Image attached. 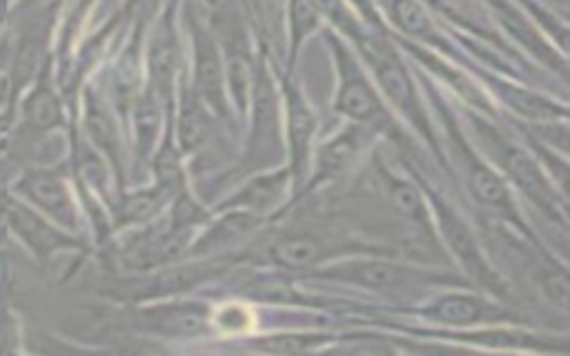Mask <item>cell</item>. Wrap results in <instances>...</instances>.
I'll use <instances>...</instances> for the list:
<instances>
[{
	"label": "cell",
	"instance_id": "obj_2",
	"mask_svg": "<svg viewBox=\"0 0 570 356\" xmlns=\"http://www.w3.org/2000/svg\"><path fill=\"white\" fill-rule=\"evenodd\" d=\"M312 276L361 287L367 291H385V294L454 283V276H445L428 267H414V265L399 263L394 258L376 256V254L356 256L330 267H321Z\"/></svg>",
	"mask_w": 570,
	"mask_h": 356
},
{
	"label": "cell",
	"instance_id": "obj_21",
	"mask_svg": "<svg viewBox=\"0 0 570 356\" xmlns=\"http://www.w3.org/2000/svg\"><path fill=\"white\" fill-rule=\"evenodd\" d=\"M321 9L314 0H287V27H289V62L287 71L292 73V65L298 58L301 47L305 40L318 29L321 24Z\"/></svg>",
	"mask_w": 570,
	"mask_h": 356
},
{
	"label": "cell",
	"instance_id": "obj_34",
	"mask_svg": "<svg viewBox=\"0 0 570 356\" xmlns=\"http://www.w3.org/2000/svg\"><path fill=\"white\" fill-rule=\"evenodd\" d=\"M129 4L136 9H147V7H154L156 0H129Z\"/></svg>",
	"mask_w": 570,
	"mask_h": 356
},
{
	"label": "cell",
	"instance_id": "obj_19",
	"mask_svg": "<svg viewBox=\"0 0 570 356\" xmlns=\"http://www.w3.org/2000/svg\"><path fill=\"white\" fill-rule=\"evenodd\" d=\"M387 20L403 31L407 38H416L425 44L445 49V42L441 40L432 18L428 16V11L423 9V4L419 0H379Z\"/></svg>",
	"mask_w": 570,
	"mask_h": 356
},
{
	"label": "cell",
	"instance_id": "obj_30",
	"mask_svg": "<svg viewBox=\"0 0 570 356\" xmlns=\"http://www.w3.org/2000/svg\"><path fill=\"white\" fill-rule=\"evenodd\" d=\"M87 122H89L87 127H89L94 140L98 145H102L107 151H114V147H116V131H114V125L109 122V118L100 109L91 107L89 113H87Z\"/></svg>",
	"mask_w": 570,
	"mask_h": 356
},
{
	"label": "cell",
	"instance_id": "obj_11",
	"mask_svg": "<svg viewBox=\"0 0 570 356\" xmlns=\"http://www.w3.org/2000/svg\"><path fill=\"white\" fill-rule=\"evenodd\" d=\"M18 191L58 225L67 229H76L78 214L69 196V189L58 174L42 171V169L27 171L18 182Z\"/></svg>",
	"mask_w": 570,
	"mask_h": 356
},
{
	"label": "cell",
	"instance_id": "obj_9",
	"mask_svg": "<svg viewBox=\"0 0 570 356\" xmlns=\"http://www.w3.org/2000/svg\"><path fill=\"white\" fill-rule=\"evenodd\" d=\"M419 314L432 323L448 327H472L481 323H499L510 318V312L501 305L472 294V291H443L436 294Z\"/></svg>",
	"mask_w": 570,
	"mask_h": 356
},
{
	"label": "cell",
	"instance_id": "obj_16",
	"mask_svg": "<svg viewBox=\"0 0 570 356\" xmlns=\"http://www.w3.org/2000/svg\"><path fill=\"white\" fill-rule=\"evenodd\" d=\"M212 320L207 305L200 303H171L147 312V323L154 332L165 336H198L207 332Z\"/></svg>",
	"mask_w": 570,
	"mask_h": 356
},
{
	"label": "cell",
	"instance_id": "obj_36",
	"mask_svg": "<svg viewBox=\"0 0 570 356\" xmlns=\"http://www.w3.org/2000/svg\"><path fill=\"white\" fill-rule=\"evenodd\" d=\"M4 93H7V89L0 85V105H2V100H4Z\"/></svg>",
	"mask_w": 570,
	"mask_h": 356
},
{
	"label": "cell",
	"instance_id": "obj_32",
	"mask_svg": "<svg viewBox=\"0 0 570 356\" xmlns=\"http://www.w3.org/2000/svg\"><path fill=\"white\" fill-rule=\"evenodd\" d=\"M345 2H350V4L361 13V18L367 20V24H370L372 29L383 31L381 20H379V11H376V0H345Z\"/></svg>",
	"mask_w": 570,
	"mask_h": 356
},
{
	"label": "cell",
	"instance_id": "obj_27",
	"mask_svg": "<svg viewBox=\"0 0 570 356\" xmlns=\"http://www.w3.org/2000/svg\"><path fill=\"white\" fill-rule=\"evenodd\" d=\"M163 194H169L165 191L163 187L154 189V191H142V194H136V196H129L125 198L122 202V220L125 222H138V220H145L149 218L160 205H163Z\"/></svg>",
	"mask_w": 570,
	"mask_h": 356
},
{
	"label": "cell",
	"instance_id": "obj_22",
	"mask_svg": "<svg viewBox=\"0 0 570 356\" xmlns=\"http://www.w3.org/2000/svg\"><path fill=\"white\" fill-rule=\"evenodd\" d=\"M178 65V47L169 27L160 29L149 47V71L158 91H169Z\"/></svg>",
	"mask_w": 570,
	"mask_h": 356
},
{
	"label": "cell",
	"instance_id": "obj_23",
	"mask_svg": "<svg viewBox=\"0 0 570 356\" xmlns=\"http://www.w3.org/2000/svg\"><path fill=\"white\" fill-rule=\"evenodd\" d=\"M205 102L196 93H185L183 96V107H180V118H178V136L180 145L185 151L198 149L209 131V118L203 107Z\"/></svg>",
	"mask_w": 570,
	"mask_h": 356
},
{
	"label": "cell",
	"instance_id": "obj_6",
	"mask_svg": "<svg viewBox=\"0 0 570 356\" xmlns=\"http://www.w3.org/2000/svg\"><path fill=\"white\" fill-rule=\"evenodd\" d=\"M428 196V205L432 211V218L436 222L439 236L443 240V245L448 247V251L456 258V263L465 269V274L470 276V280H474L479 287L488 289L490 294L501 296L505 289L497 276V271L490 267V263L483 256V249L479 245V240L474 238V234L470 231L468 222L450 207V202H445L439 194H434L432 189H425Z\"/></svg>",
	"mask_w": 570,
	"mask_h": 356
},
{
	"label": "cell",
	"instance_id": "obj_25",
	"mask_svg": "<svg viewBox=\"0 0 570 356\" xmlns=\"http://www.w3.org/2000/svg\"><path fill=\"white\" fill-rule=\"evenodd\" d=\"M539 283L548 300L570 314V271L554 260H546L539 265Z\"/></svg>",
	"mask_w": 570,
	"mask_h": 356
},
{
	"label": "cell",
	"instance_id": "obj_14",
	"mask_svg": "<svg viewBox=\"0 0 570 356\" xmlns=\"http://www.w3.org/2000/svg\"><path fill=\"white\" fill-rule=\"evenodd\" d=\"M341 249L318 234H285L269 245L267 256L283 269H312L341 254Z\"/></svg>",
	"mask_w": 570,
	"mask_h": 356
},
{
	"label": "cell",
	"instance_id": "obj_10",
	"mask_svg": "<svg viewBox=\"0 0 570 356\" xmlns=\"http://www.w3.org/2000/svg\"><path fill=\"white\" fill-rule=\"evenodd\" d=\"M191 40H194V80L198 98L218 116L227 111V96H225V65L216 40L212 33L191 20Z\"/></svg>",
	"mask_w": 570,
	"mask_h": 356
},
{
	"label": "cell",
	"instance_id": "obj_15",
	"mask_svg": "<svg viewBox=\"0 0 570 356\" xmlns=\"http://www.w3.org/2000/svg\"><path fill=\"white\" fill-rule=\"evenodd\" d=\"M494 93L499 96V100L514 111L517 116L525 118V120H534V122H554V120H563L570 118V109H566L563 105L554 102L548 96H541L528 87H519L514 82L508 80H490Z\"/></svg>",
	"mask_w": 570,
	"mask_h": 356
},
{
	"label": "cell",
	"instance_id": "obj_13",
	"mask_svg": "<svg viewBox=\"0 0 570 356\" xmlns=\"http://www.w3.org/2000/svg\"><path fill=\"white\" fill-rule=\"evenodd\" d=\"M379 131L367 125L352 122L343 131H338L334 138L323 142L316 151V165H314V180L312 185H318L323 180L336 178L341 171L347 169V165L361 154V149L376 136Z\"/></svg>",
	"mask_w": 570,
	"mask_h": 356
},
{
	"label": "cell",
	"instance_id": "obj_35",
	"mask_svg": "<svg viewBox=\"0 0 570 356\" xmlns=\"http://www.w3.org/2000/svg\"><path fill=\"white\" fill-rule=\"evenodd\" d=\"M9 198L4 196V194H0V218H4L7 216V211H9Z\"/></svg>",
	"mask_w": 570,
	"mask_h": 356
},
{
	"label": "cell",
	"instance_id": "obj_31",
	"mask_svg": "<svg viewBox=\"0 0 570 356\" xmlns=\"http://www.w3.org/2000/svg\"><path fill=\"white\" fill-rule=\"evenodd\" d=\"M214 320L218 323V327H223L227 332H238L249 325V312L240 305H227L214 316Z\"/></svg>",
	"mask_w": 570,
	"mask_h": 356
},
{
	"label": "cell",
	"instance_id": "obj_37",
	"mask_svg": "<svg viewBox=\"0 0 570 356\" xmlns=\"http://www.w3.org/2000/svg\"><path fill=\"white\" fill-rule=\"evenodd\" d=\"M2 13H4V2L0 0V22H2Z\"/></svg>",
	"mask_w": 570,
	"mask_h": 356
},
{
	"label": "cell",
	"instance_id": "obj_8",
	"mask_svg": "<svg viewBox=\"0 0 570 356\" xmlns=\"http://www.w3.org/2000/svg\"><path fill=\"white\" fill-rule=\"evenodd\" d=\"M252 138H249V154L252 160L272 156L276 151L278 142V93L272 80V73L267 69V62L261 60L258 67H254V80H252Z\"/></svg>",
	"mask_w": 570,
	"mask_h": 356
},
{
	"label": "cell",
	"instance_id": "obj_33",
	"mask_svg": "<svg viewBox=\"0 0 570 356\" xmlns=\"http://www.w3.org/2000/svg\"><path fill=\"white\" fill-rule=\"evenodd\" d=\"M7 289H9V265L4 254H0V312L4 309V303H7Z\"/></svg>",
	"mask_w": 570,
	"mask_h": 356
},
{
	"label": "cell",
	"instance_id": "obj_28",
	"mask_svg": "<svg viewBox=\"0 0 570 356\" xmlns=\"http://www.w3.org/2000/svg\"><path fill=\"white\" fill-rule=\"evenodd\" d=\"M532 151L541 158V165L546 167V174L557 180L559 189L570 198V162L563 160L557 151H552L546 145H539V140H532Z\"/></svg>",
	"mask_w": 570,
	"mask_h": 356
},
{
	"label": "cell",
	"instance_id": "obj_18",
	"mask_svg": "<svg viewBox=\"0 0 570 356\" xmlns=\"http://www.w3.org/2000/svg\"><path fill=\"white\" fill-rule=\"evenodd\" d=\"M263 222L261 214L247 209H232L220 216L194 245V254H214L234 247L238 240L247 238Z\"/></svg>",
	"mask_w": 570,
	"mask_h": 356
},
{
	"label": "cell",
	"instance_id": "obj_5",
	"mask_svg": "<svg viewBox=\"0 0 570 356\" xmlns=\"http://www.w3.org/2000/svg\"><path fill=\"white\" fill-rule=\"evenodd\" d=\"M439 111H441V118L445 122L448 138L452 142V147L456 149L459 158H461V167L465 171V180H468L470 194L476 200V205L483 207L488 216H494L503 222L521 225L514 198H512L503 176L470 149L465 136L461 134L456 122H452L450 111L445 109L443 102H439Z\"/></svg>",
	"mask_w": 570,
	"mask_h": 356
},
{
	"label": "cell",
	"instance_id": "obj_3",
	"mask_svg": "<svg viewBox=\"0 0 570 356\" xmlns=\"http://www.w3.org/2000/svg\"><path fill=\"white\" fill-rule=\"evenodd\" d=\"M474 134L485 149L488 158L494 160V165L539 207L546 211H554L557 196L550 185L548 174L543 171V165L539 156L525 147H521L517 140H512L503 129H499L492 120L483 116H472Z\"/></svg>",
	"mask_w": 570,
	"mask_h": 356
},
{
	"label": "cell",
	"instance_id": "obj_24",
	"mask_svg": "<svg viewBox=\"0 0 570 356\" xmlns=\"http://www.w3.org/2000/svg\"><path fill=\"white\" fill-rule=\"evenodd\" d=\"M22 113H24V122L33 129H51L62 120L60 100L47 82H40L29 93V98L24 100Z\"/></svg>",
	"mask_w": 570,
	"mask_h": 356
},
{
	"label": "cell",
	"instance_id": "obj_26",
	"mask_svg": "<svg viewBox=\"0 0 570 356\" xmlns=\"http://www.w3.org/2000/svg\"><path fill=\"white\" fill-rule=\"evenodd\" d=\"M325 340L327 336L323 334H274L258 340L256 347L261 352H272V354H298V352H312L321 347Z\"/></svg>",
	"mask_w": 570,
	"mask_h": 356
},
{
	"label": "cell",
	"instance_id": "obj_20",
	"mask_svg": "<svg viewBox=\"0 0 570 356\" xmlns=\"http://www.w3.org/2000/svg\"><path fill=\"white\" fill-rule=\"evenodd\" d=\"M7 220L16 229V234L40 256L51 254L65 245H71V238L56 231L51 225H47L40 216H36L33 211H29L22 205L9 202Z\"/></svg>",
	"mask_w": 570,
	"mask_h": 356
},
{
	"label": "cell",
	"instance_id": "obj_17",
	"mask_svg": "<svg viewBox=\"0 0 570 356\" xmlns=\"http://www.w3.org/2000/svg\"><path fill=\"white\" fill-rule=\"evenodd\" d=\"M292 182L289 169H278L272 174H263L252 178L245 187H240L223 207L225 209H247L254 214H265L272 209L287 191V185Z\"/></svg>",
	"mask_w": 570,
	"mask_h": 356
},
{
	"label": "cell",
	"instance_id": "obj_1",
	"mask_svg": "<svg viewBox=\"0 0 570 356\" xmlns=\"http://www.w3.org/2000/svg\"><path fill=\"white\" fill-rule=\"evenodd\" d=\"M352 42L356 44L365 65L372 69L376 85L383 91V96L387 98V102L419 131V136L432 149L439 151L430 118L419 100L416 82H414L412 73L407 71V67L401 62L392 42L383 36V31L365 29V27Z\"/></svg>",
	"mask_w": 570,
	"mask_h": 356
},
{
	"label": "cell",
	"instance_id": "obj_12",
	"mask_svg": "<svg viewBox=\"0 0 570 356\" xmlns=\"http://www.w3.org/2000/svg\"><path fill=\"white\" fill-rule=\"evenodd\" d=\"M376 171H379L383 196L390 209L394 211V216L412 225L419 234L432 236V211L425 200V191H421L416 182L396 176L379 160H376Z\"/></svg>",
	"mask_w": 570,
	"mask_h": 356
},
{
	"label": "cell",
	"instance_id": "obj_7",
	"mask_svg": "<svg viewBox=\"0 0 570 356\" xmlns=\"http://www.w3.org/2000/svg\"><path fill=\"white\" fill-rule=\"evenodd\" d=\"M281 98H283V109H285V136H287V154H289L287 169L292 174V182L296 187H301L307 176V169H309L316 116H314V109L309 107L305 93L289 78V73H285V78L281 82Z\"/></svg>",
	"mask_w": 570,
	"mask_h": 356
},
{
	"label": "cell",
	"instance_id": "obj_29",
	"mask_svg": "<svg viewBox=\"0 0 570 356\" xmlns=\"http://www.w3.org/2000/svg\"><path fill=\"white\" fill-rule=\"evenodd\" d=\"M158 122H160V113H158V102L154 98H145L138 109H136V129H138V145L140 147H149L156 138L158 131Z\"/></svg>",
	"mask_w": 570,
	"mask_h": 356
},
{
	"label": "cell",
	"instance_id": "obj_4",
	"mask_svg": "<svg viewBox=\"0 0 570 356\" xmlns=\"http://www.w3.org/2000/svg\"><path fill=\"white\" fill-rule=\"evenodd\" d=\"M327 44L336 67L334 109L350 122L367 125L376 131H383V127H392L387 109L379 91L361 69V62L354 56V51L341 40L338 33H330Z\"/></svg>",
	"mask_w": 570,
	"mask_h": 356
}]
</instances>
